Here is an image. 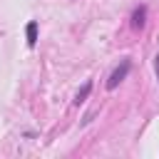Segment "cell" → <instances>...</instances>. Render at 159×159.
Returning <instances> with one entry per match:
<instances>
[{"label": "cell", "instance_id": "cell-3", "mask_svg": "<svg viewBox=\"0 0 159 159\" xmlns=\"http://www.w3.org/2000/svg\"><path fill=\"white\" fill-rule=\"evenodd\" d=\"M144 15H147V7H137L134 15H132V27L134 30H142L144 27Z\"/></svg>", "mask_w": 159, "mask_h": 159}, {"label": "cell", "instance_id": "cell-4", "mask_svg": "<svg viewBox=\"0 0 159 159\" xmlns=\"http://www.w3.org/2000/svg\"><path fill=\"white\" fill-rule=\"evenodd\" d=\"M89 92H92V82H84V87H82V89L75 94V104H82V102L89 97Z\"/></svg>", "mask_w": 159, "mask_h": 159}, {"label": "cell", "instance_id": "cell-5", "mask_svg": "<svg viewBox=\"0 0 159 159\" xmlns=\"http://www.w3.org/2000/svg\"><path fill=\"white\" fill-rule=\"evenodd\" d=\"M154 72H157V80H159V55H154Z\"/></svg>", "mask_w": 159, "mask_h": 159}, {"label": "cell", "instance_id": "cell-2", "mask_svg": "<svg viewBox=\"0 0 159 159\" xmlns=\"http://www.w3.org/2000/svg\"><path fill=\"white\" fill-rule=\"evenodd\" d=\"M25 35H27V45H30V47H35V45H37V22H35V20H30V22H27Z\"/></svg>", "mask_w": 159, "mask_h": 159}, {"label": "cell", "instance_id": "cell-1", "mask_svg": "<svg viewBox=\"0 0 159 159\" xmlns=\"http://www.w3.org/2000/svg\"><path fill=\"white\" fill-rule=\"evenodd\" d=\"M129 67H132V62H129V60H122V62H119V67H114V70H112V75H109V80H107V89H109V92H112V89H117V87L127 80Z\"/></svg>", "mask_w": 159, "mask_h": 159}]
</instances>
